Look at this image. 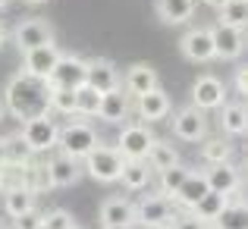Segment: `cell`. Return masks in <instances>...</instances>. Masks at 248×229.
Wrapping results in <instances>:
<instances>
[{"label":"cell","mask_w":248,"mask_h":229,"mask_svg":"<svg viewBox=\"0 0 248 229\" xmlns=\"http://www.w3.org/2000/svg\"><path fill=\"white\" fill-rule=\"evenodd\" d=\"M145 163L154 169V173H160V169L176 167V163H179V151H176V148L170 145V141L154 138V145L148 148V154H145Z\"/></svg>","instance_id":"484cf974"},{"label":"cell","mask_w":248,"mask_h":229,"mask_svg":"<svg viewBox=\"0 0 248 229\" xmlns=\"http://www.w3.org/2000/svg\"><path fill=\"white\" fill-rule=\"evenodd\" d=\"M120 88L135 101V97H141L145 91L160 88V76H157V69L148 66V63H132L126 73H120Z\"/></svg>","instance_id":"4fadbf2b"},{"label":"cell","mask_w":248,"mask_h":229,"mask_svg":"<svg viewBox=\"0 0 248 229\" xmlns=\"http://www.w3.org/2000/svg\"><path fill=\"white\" fill-rule=\"evenodd\" d=\"M22 3H29V6H41V3H47V0H22Z\"/></svg>","instance_id":"b9f144b4"},{"label":"cell","mask_w":248,"mask_h":229,"mask_svg":"<svg viewBox=\"0 0 248 229\" xmlns=\"http://www.w3.org/2000/svg\"><path fill=\"white\" fill-rule=\"evenodd\" d=\"M19 138L31 148V154H44V151H54L57 148V138H60V126L50 113L44 116H31V120H22L19 122Z\"/></svg>","instance_id":"3957f363"},{"label":"cell","mask_w":248,"mask_h":229,"mask_svg":"<svg viewBox=\"0 0 248 229\" xmlns=\"http://www.w3.org/2000/svg\"><path fill=\"white\" fill-rule=\"evenodd\" d=\"M6 6H10V0H0V10H6Z\"/></svg>","instance_id":"7bdbcfd3"},{"label":"cell","mask_w":248,"mask_h":229,"mask_svg":"<svg viewBox=\"0 0 248 229\" xmlns=\"http://www.w3.org/2000/svg\"><path fill=\"white\" fill-rule=\"evenodd\" d=\"M195 0H154V13L164 25H188L195 19Z\"/></svg>","instance_id":"7402d4cb"},{"label":"cell","mask_w":248,"mask_h":229,"mask_svg":"<svg viewBox=\"0 0 248 229\" xmlns=\"http://www.w3.org/2000/svg\"><path fill=\"white\" fill-rule=\"evenodd\" d=\"M41 217H44V214H38V211L22 214V217L13 220V226H10V229H38V226H41Z\"/></svg>","instance_id":"8d00e7d4"},{"label":"cell","mask_w":248,"mask_h":229,"mask_svg":"<svg viewBox=\"0 0 248 229\" xmlns=\"http://www.w3.org/2000/svg\"><path fill=\"white\" fill-rule=\"evenodd\" d=\"M3 192V211H6V217H22V214H31V211H38V192L35 188H29V185H6V188H0Z\"/></svg>","instance_id":"44dd1931"},{"label":"cell","mask_w":248,"mask_h":229,"mask_svg":"<svg viewBox=\"0 0 248 229\" xmlns=\"http://www.w3.org/2000/svg\"><path fill=\"white\" fill-rule=\"evenodd\" d=\"M97 220H101L104 229H113V226H135V207H132V201H129V198L110 195V198L101 201Z\"/></svg>","instance_id":"ffe728a7"},{"label":"cell","mask_w":248,"mask_h":229,"mask_svg":"<svg viewBox=\"0 0 248 229\" xmlns=\"http://www.w3.org/2000/svg\"><path fill=\"white\" fill-rule=\"evenodd\" d=\"M226 101H230V85H226L220 76L204 73V76L195 78V85H192V101H188L192 107L211 113V110H220Z\"/></svg>","instance_id":"ba28073f"},{"label":"cell","mask_w":248,"mask_h":229,"mask_svg":"<svg viewBox=\"0 0 248 229\" xmlns=\"http://www.w3.org/2000/svg\"><path fill=\"white\" fill-rule=\"evenodd\" d=\"M135 226L141 229H170L176 211L170 204V198H164L160 192H148L135 201Z\"/></svg>","instance_id":"5b68a950"},{"label":"cell","mask_w":248,"mask_h":229,"mask_svg":"<svg viewBox=\"0 0 248 229\" xmlns=\"http://www.w3.org/2000/svg\"><path fill=\"white\" fill-rule=\"evenodd\" d=\"M201 160L211 167V163H223L232 160V141L226 135H214V138H201Z\"/></svg>","instance_id":"83f0119b"},{"label":"cell","mask_w":248,"mask_h":229,"mask_svg":"<svg viewBox=\"0 0 248 229\" xmlns=\"http://www.w3.org/2000/svg\"><path fill=\"white\" fill-rule=\"evenodd\" d=\"M94 145H101V135L94 132L88 120H69L66 126H60V138H57V148H60L63 157L69 160H79L91 151Z\"/></svg>","instance_id":"7a4b0ae2"},{"label":"cell","mask_w":248,"mask_h":229,"mask_svg":"<svg viewBox=\"0 0 248 229\" xmlns=\"http://www.w3.org/2000/svg\"><path fill=\"white\" fill-rule=\"evenodd\" d=\"M101 107V91H94L91 85H79L76 88V116H97Z\"/></svg>","instance_id":"836d02e7"},{"label":"cell","mask_w":248,"mask_h":229,"mask_svg":"<svg viewBox=\"0 0 248 229\" xmlns=\"http://www.w3.org/2000/svg\"><path fill=\"white\" fill-rule=\"evenodd\" d=\"M0 229H10V226H6V223H3V220H0Z\"/></svg>","instance_id":"7dc6e473"},{"label":"cell","mask_w":248,"mask_h":229,"mask_svg":"<svg viewBox=\"0 0 248 229\" xmlns=\"http://www.w3.org/2000/svg\"><path fill=\"white\" fill-rule=\"evenodd\" d=\"M211 38H214V60H239L245 50V31L242 29H230V25H211Z\"/></svg>","instance_id":"9a60e30c"},{"label":"cell","mask_w":248,"mask_h":229,"mask_svg":"<svg viewBox=\"0 0 248 229\" xmlns=\"http://www.w3.org/2000/svg\"><path fill=\"white\" fill-rule=\"evenodd\" d=\"M226 201H230V195H220V192H207L204 198L198 201V204L192 207V217H198L201 223H207L211 226L214 220L220 217V211L226 207Z\"/></svg>","instance_id":"f1b7e54d"},{"label":"cell","mask_w":248,"mask_h":229,"mask_svg":"<svg viewBox=\"0 0 248 229\" xmlns=\"http://www.w3.org/2000/svg\"><path fill=\"white\" fill-rule=\"evenodd\" d=\"M232 91L239 94V101L245 97V91H248V76H245V66H236V76H232Z\"/></svg>","instance_id":"74e56055"},{"label":"cell","mask_w":248,"mask_h":229,"mask_svg":"<svg viewBox=\"0 0 248 229\" xmlns=\"http://www.w3.org/2000/svg\"><path fill=\"white\" fill-rule=\"evenodd\" d=\"M41 169H44V185L47 188H69L82 179V163L69 160L63 154H57L47 163H41Z\"/></svg>","instance_id":"8fae6325"},{"label":"cell","mask_w":248,"mask_h":229,"mask_svg":"<svg viewBox=\"0 0 248 229\" xmlns=\"http://www.w3.org/2000/svg\"><path fill=\"white\" fill-rule=\"evenodd\" d=\"M217 113H220V132H223L226 138H242L245 129H248L245 101H226Z\"/></svg>","instance_id":"603a6c76"},{"label":"cell","mask_w":248,"mask_h":229,"mask_svg":"<svg viewBox=\"0 0 248 229\" xmlns=\"http://www.w3.org/2000/svg\"><path fill=\"white\" fill-rule=\"evenodd\" d=\"M207 179V188L211 192H220V195H239V188H242V173H239V167L232 160H223V163H211L207 169H201Z\"/></svg>","instance_id":"5bb4252c"},{"label":"cell","mask_w":248,"mask_h":229,"mask_svg":"<svg viewBox=\"0 0 248 229\" xmlns=\"http://www.w3.org/2000/svg\"><path fill=\"white\" fill-rule=\"evenodd\" d=\"M76 229H79V226H76Z\"/></svg>","instance_id":"681fc988"},{"label":"cell","mask_w":248,"mask_h":229,"mask_svg":"<svg viewBox=\"0 0 248 229\" xmlns=\"http://www.w3.org/2000/svg\"><path fill=\"white\" fill-rule=\"evenodd\" d=\"M85 69H88V60H82L76 54H63L47 82L57 85V88H79V85H85Z\"/></svg>","instance_id":"ac0fdd59"},{"label":"cell","mask_w":248,"mask_h":229,"mask_svg":"<svg viewBox=\"0 0 248 229\" xmlns=\"http://www.w3.org/2000/svg\"><path fill=\"white\" fill-rule=\"evenodd\" d=\"M0 120H3V101H0Z\"/></svg>","instance_id":"f6af8a7d"},{"label":"cell","mask_w":248,"mask_h":229,"mask_svg":"<svg viewBox=\"0 0 248 229\" xmlns=\"http://www.w3.org/2000/svg\"><path fill=\"white\" fill-rule=\"evenodd\" d=\"M120 182L123 188H129V192H141V188H148L154 182V169L148 167L145 160H123L120 167Z\"/></svg>","instance_id":"d4e9b609"},{"label":"cell","mask_w":248,"mask_h":229,"mask_svg":"<svg viewBox=\"0 0 248 229\" xmlns=\"http://www.w3.org/2000/svg\"><path fill=\"white\" fill-rule=\"evenodd\" d=\"M154 138L157 135L151 132V126L148 122H126V126L120 129V138H116V151H120L123 160H145L148 148L154 145Z\"/></svg>","instance_id":"52a82bcc"},{"label":"cell","mask_w":248,"mask_h":229,"mask_svg":"<svg viewBox=\"0 0 248 229\" xmlns=\"http://www.w3.org/2000/svg\"><path fill=\"white\" fill-rule=\"evenodd\" d=\"M97 116L110 126H126L129 116H132V97L123 88L116 91H104L101 94V107H97Z\"/></svg>","instance_id":"e0dca14e"},{"label":"cell","mask_w":248,"mask_h":229,"mask_svg":"<svg viewBox=\"0 0 248 229\" xmlns=\"http://www.w3.org/2000/svg\"><path fill=\"white\" fill-rule=\"evenodd\" d=\"M38 229H47V226H44V223H41V226H38Z\"/></svg>","instance_id":"c3c4849f"},{"label":"cell","mask_w":248,"mask_h":229,"mask_svg":"<svg viewBox=\"0 0 248 229\" xmlns=\"http://www.w3.org/2000/svg\"><path fill=\"white\" fill-rule=\"evenodd\" d=\"M47 97H50V82L25 76L22 69H19V73L6 82L0 101H3V113H13L22 122V120H31V116L47 113Z\"/></svg>","instance_id":"6da1fadb"},{"label":"cell","mask_w":248,"mask_h":229,"mask_svg":"<svg viewBox=\"0 0 248 229\" xmlns=\"http://www.w3.org/2000/svg\"><path fill=\"white\" fill-rule=\"evenodd\" d=\"M6 41H10V29H6V25L3 22H0V47H3V44Z\"/></svg>","instance_id":"f35d334b"},{"label":"cell","mask_w":248,"mask_h":229,"mask_svg":"<svg viewBox=\"0 0 248 229\" xmlns=\"http://www.w3.org/2000/svg\"><path fill=\"white\" fill-rule=\"evenodd\" d=\"M186 176H188V167H186V163H176V167H167V169H160V173H157L160 195L173 201V195L179 192V185H182V179H186Z\"/></svg>","instance_id":"1f68e13d"},{"label":"cell","mask_w":248,"mask_h":229,"mask_svg":"<svg viewBox=\"0 0 248 229\" xmlns=\"http://www.w3.org/2000/svg\"><path fill=\"white\" fill-rule=\"evenodd\" d=\"M170 110H173V101H170V94L164 88H154V91H145L141 97H135L132 104V113L139 116V122H160L170 116Z\"/></svg>","instance_id":"7c38bea8"},{"label":"cell","mask_w":248,"mask_h":229,"mask_svg":"<svg viewBox=\"0 0 248 229\" xmlns=\"http://www.w3.org/2000/svg\"><path fill=\"white\" fill-rule=\"evenodd\" d=\"M60 57H63V50L57 47V44H44V47L25 50V54H22V73H25V76H35V78H44V82H47Z\"/></svg>","instance_id":"2e32d148"},{"label":"cell","mask_w":248,"mask_h":229,"mask_svg":"<svg viewBox=\"0 0 248 229\" xmlns=\"http://www.w3.org/2000/svg\"><path fill=\"white\" fill-rule=\"evenodd\" d=\"M47 113H57V116H76V88H57V85H50Z\"/></svg>","instance_id":"f546056e"},{"label":"cell","mask_w":248,"mask_h":229,"mask_svg":"<svg viewBox=\"0 0 248 229\" xmlns=\"http://www.w3.org/2000/svg\"><path fill=\"white\" fill-rule=\"evenodd\" d=\"M207 192H211V188H207L204 173H201V169H188V176L182 179V185H179V192L173 195V201H176L179 207H186V211H192V207L198 204V201L204 198Z\"/></svg>","instance_id":"cb8c5ba5"},{"label":"cell","mask_w":248,"mask_h":229,"mask_svg":"<svg viewBox=\"0 0 248 229\" xmlns=\"http://www.w3.org/2000/svg\"><path fill=\"white\" fill-rule=\"evenodd\" d=\"M13 44H16L19 54L25 50H35V47H44V44H54V25L47 19H38V16H29L10 31Z\"/></svg>","instance_id":"9c48e42d"},{"label":"cell","mask_w":248,"mask_h":229,"mask_svg":"<svg viewBox=\"0 0 248 229\" xmlns=\"http://www.w3.org/2000/svg\"><path fill=\"white\" fill-rule=\"evenodd\" d=\"M220 25H230V29H242L245 31V22H248V0H226L220 6Z\"/></svg>","instance_id":"4dcf8cb0"},{"label":"cell","mask_w":248,"mask_h":229,"mask_svg":"<svg viewBox=\"0 0 248 229\" xmlns=\"http://www.w3.org/2000/svg\"><path fill=\"white\" fill-rule=\"evenodd\" d=\"M0 188H3V169H0Z\"/></svg>","instance_id":"ee69618b"},{"label":"cell","mask_w":248,"mask_h":229,"mask_svg":"<svg viewBox=\"0 0 248 229\" xmlns=\"http://www.w3.org/2000/svg\"><path fill=\"white\" fill-rule=\"evenodd\" d=\"M85 85H91L94 91H116L120 88V66L107 57H94L88 60V69H85Z\"/></svg>","instance_id":"d6986e66"},{"label":"cell","mask_w":248,"mask_h":229,"mask_svg":"<svg viewBox=\"0 0 248 229\" xmlns=\"http://www.w3.org/2000/svg\"><path fill=\"white\" fill-rule=\"evenodd\" d=\"M113 229H135V226H113Z\"/></svg>","instance_id":"bcb514c9"},{"label":"cell","mask_w":248,"mask_h":229,"mask_svg":"<svg viewBox=\"0 0 248 229\" xmlns=\"http://www.w3.org/2000/svg\"><path fill=\"white\" fill-rule=\"evenodd\" d=\"M6 167V145H3V138H0V169Z\"/></svg>","instance_id":"60d3db41"},{"label":"cell","mask_w":248,"mask_h":229,"mask_svg":"<svg viewBox=\"0 0 248 229\" xmlns=\"http://www.w3.org/2000/svg\"><path fill=\"white\" fill-rule=\"evenodd\" d=\"M214 229H248L245 204L239 201V195H232V198L226 201V207L220 211V217L214 220Z\"/></svg>","instance_id":"4316f807"},{"label":"cell","mask_w":248,"mask_h":229,"mask_svg":"<svg viewBox=\"0 0 248 229\" xmlns=\"http://www.w3.org/2000/svg\"><path fill=\"white\" fill-rule=\"evenodd\" d=\"M179 54L186 57L188 63H211L214 60V38L207 25H195V29H186L179 38Z\"/></svg>","instance_id":"30bf717a"},{"label":"cell","mask_w":248,"mask_h":229,"mask_svg":"<svg viewBox=\"0 0 248 229\" xmlns=\"http://www.w3.org/2000/svg\"><path fill=\"white\" fill-rule=\"evenodd\" d=\"M41 223L47 229H76L79 223H76V217L69 211H63V207H57V211H47L41 217Z\"/></svg>","instance_id":"e575fe53"},{"label":"cell","mask_w":248,"mask_h":229,"mask_svg":"<svg viewBox=\"0 0 248 229\" xmlns=\"http://www.w3.org/2000/svg\"><path fill=\"white\" fill-rule=\"evenodd\" d=\"M170 229H207V223H201V220L192 217V214H176Z\"/></svg>","instance_id":"d590c367"},{"label":"cell","mask_w":248,"mask_h":229,"mask_svg":"<svg viewBox=\"0 0 248 229\" xmlns=\"http://www.w3.org/2000/svg\"><path fill=\"white\" fill-rule=\"evenodd\" d=\"M170 132H173L179 141H192V145H195V141L207 138L211 122H207V113H204V110L186 104V107H179L176 113H170Z\"/></svg>","instance_id":"8992f818"},{"label":"cell","mask_w":248,"mask_h":229,"mask_svg":"<svg viewBox=\"0 0 248 229\" xmlns=\"http://www.w3.org/2000/svg\"><path fill=\"white\" fill-rule=\"evenodd\" d=\"M201 3H204V6H211V10H220V6H223L226 0H201Z\"/></svg>","instance_id":"ab89813d"},{"label":"cell","mask_w":248,"mask_h":229,"mask_svg":"<svg viewBox=\"0 0 248 229\" xmlns=\"http://www.w3.org/2000/svg\"><path fill=\"white\" fill-rule=\"evenodd\" d=\"M120 167H123V157L116 151L113 145H94L88 154L82 157V173H88L94 182H104V185H110V182L120 179Z\"/></svg>","instance_id":"277c9868"},{"label":"cell","mask_w":248,"mask_h":229,"mask_svg":"<svg viewBox=\"0 0 248 229\" xmlns=\"http://www.w3.org/2000/svg\"><path fill=\"white\" fill-rule=\"evenodd\" d=\"M3 145H6V167H25V163L35 160L31 148L25 145L16 132H13V135H3Z\"/></svg>","instance_id":"d6a6232c"}]
</instances>
